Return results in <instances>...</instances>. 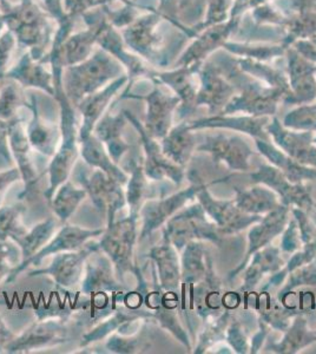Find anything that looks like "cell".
I'll list each match as a JSON object with an SVG mask.
<instances>
[{"mask_svg":"<svg viewBox=\"0 0 316 354\" xmlns=\"http://www.w3.org/2000/svg\"><path fill=\"white\" fill-rule=\"evenodd\" d=\"M140 216L130 215L127 218L115 220L108 225L98 242L102 252L108 255L115 266L117 278L124 285L125 275H136L138 267L133 262V250L136 245L137 222Z\"/></svg>","mask_w":316,"mask_h":354,"instance_id":"1","label":"cell"},{"mask_svg":"<svg viewBox=\"0 0 316 354\" xmlns=\"http://www.w3.org/2000/svg\"><path fill=\"white\" fill-rule=\"evenodd\" d=\"M8 143L12 153L13 161L19 169L25 189L19 194L20 201L32 202L44 196L45 189L41 188L44 171L40 170L36 153L28 142V135L19 122H11L8 129Z\"/></svg>","mask_w":316,"mask_h":354,"instance_id":"2","label":"cell"},{"mask_svg":"<svg viewBox=\"0 0 316 354\" xmlns=\"http://www.w3.org/2000/svg\"><path fill=\"white\" fill-rule=\"evenodd\" d=\"M163 234L177 250H183L189 242L197 240L219 242L222 236L216 225L207 218V214L200 203L175 214L165 223Z\"/></svg>","mask_w":316,"mask_h":354,"instance_id":"3","label":"cell"},{"mask_svg":"<svg viewBox=\"0 0 316 354\" xmlns=\"http://www.w3.org/2000/svg\"><path fill=\"white\" fill-rule=\"evenodd\" d=\"M75 178L86 190L96 209L104 215L108 225L115 221L117 213L127 205L123 185L100 169L83 173V170L77 168Z\"/></svg>","mask_w":316,"mask_h":354,"instance_id":"4","label":"cell"},{"mask_svg":"<svg viewBox=\"0 0 316 354\" xmlns=\"http://www.w3.org/2000/svg\"><path fill=\"white\" fill-rule=\"evenodd\" d=\"M188 176L192 182L188 189L180 190L168 198L145 201L140 212V218H142L140 240H145L162 225H165L180 208L192 201L196 196L198 190L205 185L203 181L196 178V175L192 171L188 174Z\"/></svg>","mask_w":316,"mask_h":354,"instance_id":"5","label":"cell"},{"mask_svg":"<svg viewBox=\"0 0 316 354\" xmlns=\"http://www.w3.org/2000/svg\"><path fill=\"white\" fill-rule=\"evenodd\" d=\"M66 319L51 317L38 319L23 333L8 344L5 353H30L46 347L56 346L68 342V328Z\"/></svg>","mask_w":316,"mask_h":354,"instance_id":"6","label":"cell"},{"mask_svg":"<svg viewBox=\"0 0 316 354\" xmlns=\"http://www.w3.org/2000/svg\"><path fill=\"white\" fill-rule=\"evenodd\" d=\"M105 230H86L78 225H65L60 228L59 232L53 236L46 245L35 254L32 258L28 259V261L21 262L12 270V273L8 275L6 282H12L19 277L21 272H24L28 266H39L40 262L44 259L48 258L50 255H56L58 253L64 252H73L83 248L90 240L98 238L104 233Z\"/></svg>","mask_w":316,"mask_h":354,"instance_id":"7","label":"cell"},{"mask_svg":"<svg viewBox=\"0 0 316 354\" xmlns=\"http://www.w3.org/2000/svg\"><path fill=\"white\" fill-rule=\"evenodd\" d=\"M100 250L98 242L89 241L86 245L78 250L64 252L55 255L53 261L44 270H36L30 272L28 277L36 275H50L60 288L68 290L77 286L84 273L86 259L95 250Z\"/></svg>","mask_w":316,"mask_h":354,"instance_id":"8","label":"cell"},{"mask_svg":"<svg viewBox=\"0 0 316 354\" xmlns=\"http://www.w3.org/2000/svg\"><path fill=\"white\" fill-rule=\"evenodd\" d=\"M196 196L207 216L212 218V222L216 225L222 236L245 230L248 225L261 220L260 215L243 213L237 208L234 201L215 200L212 194L209 193L207 185L198 190Z\"/></svg>","mask_w":316,"mask_h":354,"instance_id":"9","label":"cell"},{"mask_svg":"<svg viewBox=\"0 0 316 354\" xmlns=\"http://www.w3.org/2000/svg\"><path fill=\"white\" fill-rule=\"evenodd\" d=\"M127 113L129 120L132 124L136 127L137 131L140 133V143L143 145L145 149V173L148 178L152 181H163V180H170V181L180 185V182L185 180V168H182L176 163L170 161L168 157L165 156L162 147L157 143L155 138L149 136L145 128L137 122L135 117L131 116L130 113Z\"/></svg>","mask_w":316,"mask_h":354,"instance_id":"10","label":"cell"},{"mask_svg":"<svg viewBox=\"0 0 316 354\" xmlns=\"http://www.w3.org/2000/svg\"><path fill=\"white\" fill-rule=\"evenodd\" d=\"M254 183H262L272 188L281 198V203L287 207L295 205L301 210H308L314 205L310 188L307 185H297L289 181L281 170L274 165H262L257 171L250 175Z\"/></svg>","mask_w":316,"mask_h":354,"instance_id":"11","label":"cell"},{"mask_svg":"<svg viewBox=\"0 0 316 354\" xmlns=\"http://www.w3.org/2000/svg\"><path fill=\"white\" fill-rule=\"evenodd\" d=\"M197 150L209 153L216 165L224 163L229 169L241 171L250 169L249 158L254 153L244 140L224 133L207 137L205 142L197 147Z\"/></svg>","mask_w":316,"mask_h":354,"instance_id":"12","label":"cell"},{"mask_svg":"<svg viewBox=\"0 0 316 354\" xmlns=\"http://www.w3.org/2000/svg\"><path fill=\"white\" fill-rule=\"evenodd\" d=\"M84 280L82 281V293L97 295L108 292L120 293L123 285L117 278L115 266L108 255L102 250H95L89 255L84 266Z\"/></svg>","mask_w":316,"mask_h":354,"instance_id":"13","label":"cell"},{"mask_svg":"<svg viewBox=\"0 0 316 354\" xmlns=\"http://www.w3.org/2000/svg\"><path fill=\"white\" fill-rule=\"evenodd\" d=\"M266 130L286 155L300 165L316 169V145L313 133L287 129L277 120L267 125Z\"/></svg>","mask_w":316,"mask_h":354,"instance_id":"14","label":"cell"},{"mask_svg":"<svg viewBox=\"0 0 316 354\" xmlns=\"http://www.w3.org/2000/svg\"><path fill=\"white\" fill-rule=\"evenodd\" d=\"M290 96V93L284 88H264L259 85H250L245 88L240 97L234 98L224 108V115L243 111L252 117H262L263 115L275 113L277 103L282 97Z\"/></svg>","mask_w":316,"mask_h":354,"instance_id":"15","label":"cell"},{"mask_svg":"<svg viewBox=\"0 0 316 354\" xmlns=\"http://www.w3.org/2000/svg\"><path fill=\"white\" fill-rule=\"evenodd\" d=\"M147 257L156 265L160 290L176 292L182 283L180 260L175 245H172L165 234L160 243L149 250Z\"/></svg>","mask_w":316,"mask_h":354,"instance_id":"16","label":"cell"},{"mask_svg":"<svg viewBox=\"0 0 316 354\" xmlns=\"http://www.w3.org/2000/svg\"><path fill=\"white\" fill-rule=\"evenodd\" d=\"M290 208L287 205H281L277 209L272 210L266 214L264 218H261L260 223L252 227L249 232V245L247 257L243 263L235 270V273L240 272L248 261L250 255L257 253V250H262L269 245L272 239L277 238L279 234L284 232L286 225L288 223V214Z\"/></svg>","mask_w":316,"mask_h":354,"instance_id":"17","label":"cell"},{"mask_svg":"<svg viewBox=\"0 0 316 354\" xmlns=\"http://www.w3.org/2000/svg\"><path fill=\"white\" fill-rule=\"evenodd\" d=\"M148 117L145 130L155 140H163L168 135L171 125L172 110L177 106L180 97L165 96L155 91L147 97Z\"/></svg>","mask_w":316,"mask_h":354,"instance_id":"18","label":"cell"},{"mask_svg":"<svg viewBox=\"0 0 316 354\" xmlns=\"http://www.w3.org/2000/svg\"><path fill=\"white\" fill-rule=\"evenodd\" d=\"M80 156L84 160L86 165L93 169H100L104 171L108 176L113 178L122 185H127L129 180L128 173L122 169L118 165L112 161L111 156L109 155L108 150L105 149L104 145L97 138L95 135L85 137L80 140Z\"/></svg>","mask_w":316,"mask_h":354,"instance_id":"19","label":"cell"},{"mask_svg":"<svg viewBox=\"0 0 316 354\" xmlns=\"http://www.w3.org/2000/svg\"><path fill=\"white\" fill-rule=\"evenodd\" d=\"M268 118L266 117H223L215 116L212 118H205L200 121L188 123L192 130L202 129V128H225V129L240 130L242 133H249L257 140L270 141L267 125Z\"/></svg>","mask_w":316,"mask_h":354,"instance_id":"20","label":"cell"},{"mask_svg":"<svg viewBox=\"0 0 316 354\" xmlns=\"http://www.w3.org/2000/svg\"><path fill=\"white\" fill-rule=\"evenodd\" d=\"M185 248L180 262L182 283L183 286H194L212 272V259L203 245L197 241L189 242Z\"/></svg>","mask_w":316,"mask_h":354,"instance_id":"21","label":"cell"},{"mask_svg":"<svg viewBox=\"0 0 316 354\" xmlns=\"http://www.w3.org/2000/svg\"><path fill=\"white\" fill-rule=\"evenodd\" d=\"M257 145L260 153L268 158L272 165L281 170L284 176L287 177L292 183L304 185V182L307 180H316L315 168H310V167H306V165L297 163L288 155H286L284 151H281L274 145H270L269 141L257 140Z\"/></svg>","mask_w":316,"mask_h":354,"instance_id":"22","label":"cell"},{"mask_svg":"<svg viewBox=\"0 0 316 354\" xmlns=\"http://www.w3.org/2000/svg\"><path fill=\"white\" fill-rule=\"evenodd\" d=\"M124 125V118L120 117V115L116 117L108 115L93 129L95 136L104 145L105 149L108 150L112 161L116 165H120L125 153L130 150V145H128L123 138Z\"/></svg>","mask_w":316,"mask_h":354,"instance_id":"23","label":"cell"},{"mask_svg":"<svg viewBox=\"0 0 316 354\" xmlns=\"http://www.w3.org/2000/svg\"><path fill=\"white\" fill-rule=\"evenodd\" d=\"M162 150L170 161L185 168L196 148V138L192 135L188 123H180L169 131L162 140Z\"/></svg>","mask_w":316,"mask_h":354,"instance_id":"24","label":"cell"},{"mask_svg":"<svg viewBox=\"0 0 316 354\" xmlns=\"http://www.w3.org/2000/svg\"><path fill=\"white\" fill-rule=\"evenodd\" d=\"M145 318L154 319V315L151 312L145 313V312L137 310V308H129V307L120 308L116 312H113L108 319H105L104 322H100L96 327H93V330L86 332L82 338L80 347H88L104 339H108L111 334L116 333L117 330L127 322Z\"/></svg>","mask_w":316,"mask_h":354,"instance_id":"25","label":"cell"},{"mask_svg":"<svg viewBox=\"0 0 316 354\" xmlns=\"http://www.w3.org/2000/svg\"><path fill=\"white\" fill-rule=\"evenodd\" d=\"M254 308L261 315L260 322L272 327L274 330H280L286 332L292 325V319L299 315L297 310H290L284 306L282 301H277L272 298L270 294L267 292L257 294L254 298Z\"/></svg>","mask_w":316,"mask_h":354,"instance_id":"26","label":"cell"},{"mask_svg":"<svg viewBox=\"0 0 316 354\" xmlns=\"http://www.w3.org/2000/svg\"><path fill=\"white\" fill-rule=\"evenodd\" d=\"M254 259L243 275L242 290H252L257 286L266 274L272 273L282 268L284 260L281 258V248L264 247L254 253Z\"/></svg>","mask_w":316,"mask_h":354,"instance_id":"27","label":"cell"},{"mask_svg":"<svg viewBox=\"0 0 316 354\" xmlns=\"http://www.w3.org/2000/svg\"><path fill=\"white\" fill-rule=\"evenodd\" d=\"M236 198L234 203L243 213L250 215H261L277 209L282 203L279 201L277 194L269 188L255 187L250 189H241L235 187Z\"/></svg>","mask_w":316,"mask_h":354,"instance_id":"28","label":"cell"},{"mask_svg":"<svg viewBox=\"0 0 316 354\" xmlns=\"http://www.w3.org/2000/svg\"><path fill=\"white\" fill-rule=\"evenodd\" d=\"M130 176L127 183L125 198L127 205H129V214L140 216V212L145 201H148L149 183L148 177L145 175L143 165L136 161V158H132L131 161L127 163V167Z\"/></svg>","mask_w":316,"mask_h":354,"instance_id":"29","label":"cell"},{"mask_svg":"<svg viewBox=\"0 0 316 354\" xmlns=\"http://www.w3.org/2000/svg\"><path fill=\"white\" fill-rule=\"evenodd\" d=\"M202 80L200 93H197L196 105H208L210 113L215 115L224 105L227 106L228 104L232 88L214 73H205Z\"/></svg>","mask_w":316,"mask_h":354,"instance_id":"30","label":"cell"},{"mask_svg":"<svg viewBox=\"0 0 316 354\" xmlns=\"http://www.w3.org/2000/svg\"><path fill=\"white\" fill-rule=\"evenodd\" d=\"M59 223L60 221L58 218L50 216L44 221L35 225L32 230H28L25 235L17 240L16 243L21 250V255H23V261L21 262L28 261V259L32 258L35 254L38 253L53 238V235L58 228Z\"/></svg>","mask_w":316,"mask_h":354,"instance_id":"31","label":"cell"},{"mask_svg":"<svg viewBox=\"0 0 316 354\" xmlns=\"http://www.w3.org/2000/svg\"><path fill=\"white\" fill-rule=\"evenodd\" d=\"M316 342V332L308 330L307 319L299 314L288 330H286L282 342L272 344L270 348L277 353H297L301 348Z\"/></svg>","mask_w":316,"mask_h":354,"instance_id":"32","label":"cell"},{"mask_svg":"<svg viewBox=\"0 0 316 354\" xmlns=\"http://www.w3.org/2000/svg\"><path fill=\"white\" fill-rule=\"evenodd\" d=\"M86 196H88L86 190L83 188H76L73 182L68 180L59 185V188L53 195V200L50 201V205L60 223H65L73 216V214L76 212L80 203L84 201Z\"/></svg>","mask_w":316,"mask_h":354,"instance_id":"33","label":"cell"},{"mask_svg":"<svg viewBox=\"0 0 316 354\" xmlns=\"http://www.w3.org/2000/svg\"><path fill=\"white\" fill-rule=\"evenodd\" d=\"M26 135L33 150L43 156L53 157L59 148V137L56 129L43 123L36 111H35V120L31 124L28 125Z\"/></svg>","mask_w":316,"mask_h":354,"instance_id":"34","label":"cell"},{"mask_svg":"<svg viewBox=\"0 0 316 354\" xmlns=\"http://www.w3.org/2000/svg\"><path fill=\"white\" fill-rule=\"evenodd\" d=\"M117 86H110L103 93L91 96L88 100H85L82 104L80 105L82 115L84 116V122L80 128V133H78V142L83 140L85 137L90 136L93 130L95 129L96 122L100 120L102 113L104 111L105 106L108 105L110 98H111L113 93L116 91Z\"/></svg>","mask_w":316,"mask_h":354,"instance_id":"35","label":"cell"},{"mask_svg":"<svg viewBox=\"0 0 316 354\" xmlns=\"http://www.w3.org/2000/svg\"><path fill=\"white\" fill-rule=\"evenodd\" d=\"M150 347L148 335L145 330L131 334L113 333L105 342L109 353L130 354L142 353Z\"/></svg>","mask_w":316,"mask_h":354,"instance_id":"36","label":"cell"},{"mask_svg":"<svg viewBox=\"0 0 316 354\" xmlns=\"http://www.w3.org/2000/svg\"><path fill=\"white\" fill-rule=\"evenodd\" d=\"M21 214L23 207L20 205L0 207V241L16 242L26 234L28 228L21 223Z\"/></svg>","mask_w":316,"mask_h":354,"instance_id":"37","label":"cell"},{"mask_svg":"<svg viewBox=\"0 0 316 354\" xmlns=\"http://www.w3.org/2000/svg\"><path fill=\"white\" fill-rule=\"evenodd\" d=\"M284 128L297 131H316V104L304 105L284 117Z\"/></svg>","mask_w":316,"mask_h":354,"instance_id":"38","label":"cell"},{"mask_svg":"<svg viewBox=\"0 0 316 354\" xmlns=\"http://www.w3.org/2000/svg\"><path fill=\"white\" fill-rule=\"evenodd\" d=\"M23 261L21 250L12 240L0 241V282Z\"/></svg>","mask_w":316,"mask_h":354,"instance_id":"39","label":"cell"},{"mask_svg":"<svg viewBox=\"0 0 316 354\" xmlns=\"http://www.w3.org/2000/svg\"><path fill=\"white\" fill-rule=\"evenodd\" d=\"M288 283L284 286L282 293L290 292L301 286H316V258L307 265L301 266L290 272Z\"/></svg>","mask_w":316,"mask_h":354,"instance_id":"40","label":"cell"},{"mask_svg":"<svg viewBox=\"0 0 316 354\" xmlns=\"http://www.w3.org/2000/svg\"><path fill=\"white\" fill-rule=\"evenodd\" d=\"M227 342L232 345V348L236 350L237 353H247L252 346L249 345L247 334L243 332V326L240 322H232L225 330Z\"/></svg>","mask_w":316,"mask_h":354,"instance_id":"41","label":"cell"},{"mask_svg":"<svg viewBox=\"0 0 316 354\" xmlns=\"http://www.w3.org/2000/svg\"><path fill=\"white\" fill-rule=\"evenodd\" d=\"M304 247V242L301 238V230L297 218L289 222L288 228L284 232V239L281 242V250L286 253H292L295 250H300Z\"/></svg>","mask_w":316,"mask_h":354,"instance_id":"42","label":"cell"},{"mask_svg":"<svg viewBox=\"0 0 316 354\" xmlns=\"http://www.w3.org/2000/svg\"><path fill=\"white\" fill-rule=\"evenodd\" d=\"M18 103L19 100L16 90L13 88H6L0 97V120L8 121L16 113Z\"/></svg>","mask_w":316,"mask_h":354,"instance_id":"43","label":"cell"},{"mask_svg":"<svg viewBox=\"0 0 316 354\" xmlns=\"http://www.w3.org/2000/svg\"><path fill=\"white\" fill-rule=\"evenodd\" d=\"M21 175L18 168H11V169L0 171V205L4 200L5 194L8 192V188L15 183V182L20 181Z\"/></svg>","mask_w":316,"mask_h":354,"instance_id":"44","label":"cell"},{"mask_svg":"<svg viewBox=\"0 0 316 354\" xmlns=\"http://www.w3.org/2000/svg\"><path fill=\"white\" fill-rule=\"evenodd\" d=\"M10 124L11 123L0 120V157L8 163H12V153H11V148H10V143H8Z\"/></svg>","mask_w":316,"mask_h":354,"instance_id":"45","label":"cell"},{"mask_svg":"<svg viewBox=\"0 0 316 354\" xmlns=\"http://www.w3.org/2000/svg\"><path fill=\"white\" fill-rule=\"evenodd\" d=\"M16 338V334L10 330L4 320L0 318V353H5V350L8 347V344Z\"/></svg>","mask_w":316,"mask_h":354,"instance_id":"46","label":"cell"},{"mask_svg":"<svg viewBox=\"0 0 316 354\" xmlns=\"http://www.w3.org/2000/svg\"><path fill=\"white\" fill-rule=\"evenodd\" d=\"M314 143L316 145V138H314Z\"/></svg>","mask_w":316,"mask_h":354,"instance_id":"47","label":"cell"}]
</instances>
